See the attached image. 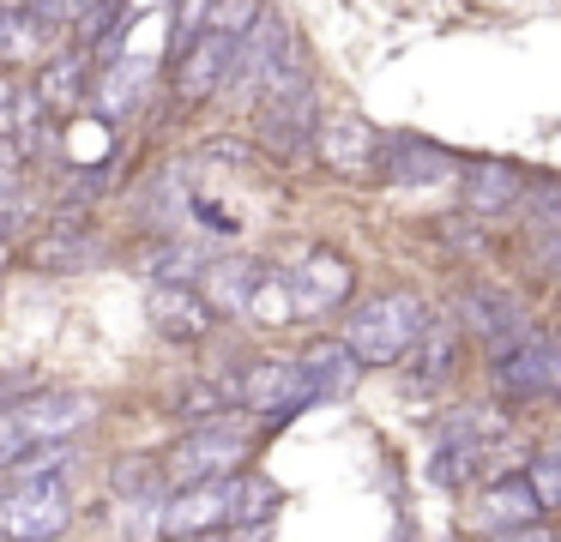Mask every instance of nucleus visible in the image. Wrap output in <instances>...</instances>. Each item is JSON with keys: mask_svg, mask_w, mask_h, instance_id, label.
Listing matches in <instances>:
<instances>
[{"mask_svg": "<svg viewBox=\"0 0 561 542\" xmlns=\"http://www.w3.org/2000/svg\"><path fill=\"white\" fill-rule=\"evenodd\" d=\"M428 332V308L411 289H387V296H368L363 308L344 320V349L356 356V368H392V361L411 356V344Z\"/></svg>", "mask_w": 561, "mask_h": 542, "instance_id": "1", "label": "nucleus"}, {"mask_svg": "<svg viewBox=\"0 0 561 542\" xmlns=\"http://www.w3.org/2000/svg\"><path fill=\"white\" fill-rule=\"evenodd\" d=\"M254 132H260V145H266V151H278V157H296L320 132V96H314V79H308L302 60L278 67L266 84H260Z\"/></svg>", "mask_w": 561, "mask_h": 542, "instance_id": "2", "label": "nucleus"}, {"mask_svg": "<svg viewBox=\"0 0 561 542\" xmlns=\"http://www.w3.org/2000/svg\"><path fill=\"white\" fill-rule=\"evenodd\" d=\"M248 452H254V434H248V422L236 416H218L206 422V428H194L187 440L170 446V458H163V488H206V482H224L236 476V464H248Z\"/></svg>", "mask_w": 561, "mask_h": 542, "instance_id": "3", "label": "nucleus"}, {"mask_svg": "<svg viewBox=\"0 0 561 542\" xmlns=\"http://www.w3.org/2000/svg\"><path fill=\"white\" fill-rule=\"evenodd\" d=\"M73 518L67 482H0V537L7 542H55Z\"/></svg>", "mask_w": 561, "mask_h": 542, "instance_id": "4", "label": "nucleus"}, {"mask_svg": "<svg viewBox=\"0 0 561 542\" xmlns=\"http://www.w3.org/2000/svg\"><path fill=\"white\" fill-rule=\"evenodd\" d=\"M278 284H284V301H290V313H302V320H320V313H332V308H344V301H351L356 272H351V260H344V253L314 247V253H302V260H296V272H284Z\"/></svg>", "mask_w": 561, "mask_h": 542, "instance_id": "5", "label": "nucleus"}, {"mask_svg": "<svg viewBox=\"0 0 561 542\" xmlns=\"http://www.w3.org/2000/svg\"><path fill=\"white\" fill-rule=\"evenodd\" d=\"M495 385L513 397V404H525V397H549L561 385V356H556V337L549 332H525L513 349H501L495 356Z\"/></svg>", "mask_w": 561, "mask_h": 542, "instance_id": "6", "label": "nucleus"}, {"mask_svg": "<svg viewBox=\"0 0 561 542\" xmlns=\"http://www.w3.org/2000/svg\"><path fill=\"white\" fill-rule=\"evenodd\" d=\"M230 397L242 410H254V416H266L272 428H278V422H290L296 410L314 404V397L302 392L296 361H254V368H242V380H230Z\"/></svg>", "mask_w": 561, "mask_h": 542, "instance_id": "7", "label": "nucleus"}, {"mask_svg": "<svg viewBox=\"0 0 561 542\" xmlns=\"http://www.w3.org/2000/svg\"><path fill=\"white\" fill-rule=\"evenodd\" d=\"M320 139V163L344 181H380V139L387 132L363 115H332L327 127L314 132Z\"/></svg>", "mask_w": 561, "mask_h": 542, "instance_id": "8", "label": "nucleus"}, {"mask_svg": "<svg viewBox=\"0 0 561 542\" xmlns=\"http://www.w3.org/2000/svg\"><path fill=\"white\" fill-rule=\"evenodd\" d=\"M91 410L98 404H91L85 392H31L25 404H13L7 416H13V428L25 446H61L91 422Z\"/></svg>", "mask_w": 561, "mask_h": 542, "instance_id": "9", "label": "nucleus"}, {"mask_svg": "<svg viewBox=\"0 0 561 542\" xmlns=\"http://www.w3.org/2000/svg\"><path fill=\"white\" fill-rule=\"evenodd\" d=\"M459 320L471 325V332L483 337L495 356H501V349H513L525 332H531V320H525L519 301H513L507 289H489V284H471V289L459 296Z\"/></svg>", "mask_w": 561, "mask_h": 542, "instance_id": "10", "label": "nucleus"}, {"mask_svg": "<svg viewBox=\"0 0 561 542\" xmlns=\"http://www.w3.org/2000/svg\"><path fill=\"white\" fill-rule=\"evenodd\" d=\"M489 422H483V410H459V416H447L440 422V446H435V470H428V476L435 482H465L477 470V458L489 452Z\"/></svg>", "mask_w": 561, "mask_h": 542, "instance_id": "11", "label": "nucleus"}, {"mask_svg": "<svg viewBox=\"0 0 561 542\" xmlns=\"http://www.w3.org/2000/svg\"><path fill=\"white\" fill-rule=\"evenodd\" d=\"M447 175H459V157L440 151V145L411 139V132H387L380 139V181L416 187V181H447Z\"/></svg>", "mask_w": 561, "mask_h": 542, "instance_id": "12", "label": "nucleus"}, {"mask_svg": "<svg viewBox=\"0 0 561 542\" xmlns=\"http://www.w3.org/2000/svg\"><path fill=\"white\" fill-rule=\"evenodd\" d=\"M158 530H163V537H175V542H187V537H218V530H224V482L163 494Z\"/></svg>", "mask_w": 561, "mask_h": 542, "instance_id": "13", "label": "nucleus"}, {"mask_svg": "<svg viewBox=\"0 0 561 542\" xmlns=\"http://www.w3.org/2000/svg\"><path fill=\"white\" fill-rule=\"evenodd\" d=\"M146 91H151V60H110V72H103V79H91L85 103L98 108L110 127H122L127 115H139Z\"/></svg>", "mask_w": 561, "mask_h": 542, "instance_id": "14", "label": "nucleus"}, {"mask_svg": "<svg viewBox=\"0 0 561 542\" xmlns=\"http://www.w3.org/2000/svg\"><path fill=\"white\" fill-rule=\"evenodd\" d=\"M151 325L175 344H199L211 332V308L199 301V289H182V284H151Z\"/></svg>", "mask_w": 561, "mask_h": 542, "instance_id": "15", "label": "nucleus"}, {"mask_svg": "<svg viewBox=\"0 0 561 542\" xmlns=\"http://www.w3.org/2000/svg\"><path fill=\"white\" fill-rule=\"evenodd\" d=\"M230 48H236V36H211L206 31L187 55H175V96H182V103H206V96L224 84Z\"/></svg>", "mask_w": 561, "mask_h": 542, "instance_id": "16", "label": "nucleus"}, {"mask_svg": "<svg viewBox=\"0 0 561 542\" xmlns=\"http://www.w3.org/2000/svg\"><path fill=\"white\" fill-rule=\"evenodd\" d=\"M85 91H91V60L79 55H55L49 67H43V79L31 84V96H37L43 115H79L85 108Z\"/></svg>", "mask_w": 561, "mask_h": 542, "instance_id": "17", "label": "nucleus"}, {"mask_svg": "<svg viewBox=\"0 0 561 542\" xmlns=\"http://www.w3.org/2000/svg\"><path fill=\"white\" fill-rule=\"evenodd\" d=\"M459 181H465V205L477 217H501L525 199V175L513 163H465Z\"/></svg>", "mask_w": 561, "mask_h": 542, "instance_id": "18", "label": "nucleus"}, {"mask_svg": "<svg viewBox=\"0 0 561 542\" xmlns=\"http://www.w3.org/2000/svg\"><path fill=\"white\" fill-rule=\"evenodd\" d=\"M296 373H302V392L314 397V404H320V397H351V392H356V380H363L356 356H351L344 344H332V337L308 349V356L296 361Z\"/></svg>", "mask_w": 561, "mask_h": 542, "instance_id": "19", "label": "nucleus"}, {"mask_svg": "<svg viewBox=\"0 0 561 542\" xmlns=\"http://www.w3.org/2000/svg\"><path fill=\"white\" fill-rule=\"evenodd\" d=\"M453 368H459V325L428 320V332L411 344V385H416V392H428V385L453 380Z\"/></svg>", "mask_w": 561, "mask_h": 542, "instance_id": "20", "label": "nucleus"}, {"mask_svg": "<svg viewBox=\"0 0 561 542\" xmlns=\"http://www.w3.org/2000/svg\"><path fill=\"white\" fill-rule=\"evenodd\" d=\"M272 512H278V482L272 476H254V470L224 476V524L248 530V524H266Z\"/></svg>", "mask_w": 561, "mask_h": 542, "instance_id": "21", "label": "nucleus"}, {"mask_svg": "<svg viewBox=\"0 0 561 542\" xmlns=\"http://www.w3.org/2000/svg\"><path fill=\"white\" fill-rule=\"evenodd\" d=\"M471 524H483V530H495V537H501V530H525V524H543V518H537V506H531V494H525L519 476H501L495 488H483Z\"/></svg>", "mask_w": 561, "mask_h": 542, "instance_id": "22", "label": "nucleus"}, {"mask_svg": "<svg viewBox=\"0 0 561 542\" xmlns=\"http://www.w3.org/2000/svg\"><path fill=\"white\" fill-rule=\"evenodd\" d=\"M254 277H260V265L254 260H211L206 265V308L211 313H242V301H248V289H254Z\"/></svg>", "mask_w": 561, "mask_h": 542, "instance_id": "23", "label": "nucleus"}, {"mask_svg": "<svg viewBox=\"0 0 561 542\" xmlns=\"http://www.w3.org/2000/svg\"><path fill=\"white\" fill-rule=\"evenodd\" d=\"M103 260V247L91 235H37L31 241V265L37 272H85V265H98Z\"/></svg>", "mask_w": 561, "mask_h": 542, "instance_id": "24", "label": "nucleus"}, {"mask_svg": "<svg viewBox=\"0 0 561 542\" xmlns=\"http://www.w3.org/2000/svg\"><path fill=\"white\" fill-rule=\"evenodd\" d=\"M49 43V24L37 7H0V60H31Z\"/></svg>", "mask_w": 561, "mask_h": 542, "instance_id": "25", "label": "nucleus"}, {"mask_svg": "<svg viewBox=\"0 0 561 542\" xmlns=\"http://www.w3.org/2000/svg\"><path fill=\"white\" fill-rule=\"evenodd\" d=\"M242 320H254V325H284L290 320V301H284V284L260 265V277H254V289H248V301H242Z\"/></svg>", "mask_w": 561, "mask_h": 542, "instance_id": "26", "label": "nucleus"}, {"mask_svg": "<svg viewBox=\"0 0 561 542\" xmlns=\"http://www.w3.org/2000/svg\"><path fill=\"white\" fill-rule=\"evenodd\" d=\"M110 482H115V494H127V506H139V500H163V470L151 464V458H122Z\"/></svg>", "mask_w": 561, "mask_h": 542, "instance_id": "27", "label": "nucleus"}, {"mask_svg": "<svg viewBox=\"0 0 561 542\" xmlns=\"http://www.w3.org/2000/svg\"><path fill=\"white\" fill-rule=\"evenodd\" d=\"M531 482H525V494H531V506H537V518H549L561 506V458L556 452H531Z\"/></svg>", "mask_w": 561, "mask_h": 542, "instance_id": "28", "label": "nucleus"}, {"mask_svg": "<svg viewBox=\"0 0 561 542\" xmlns=\"http://www.w3.org/2000/svg\"><path fill=\"white\" fill-rule=\"evenodd\" d=\"M230 385H187L182 397H175V416H187V422H199V428H206V422H218V416H230Z\"/></svg>", "mask_w": 561, "mask_h": 542, "instance_id": "29", "label": "nucleus"}, {"mask_svg": "<svg viewBox=\"0 0 561 542\" xmlns=\"http://www.w3.org/2000/svg\"><path fill=\"white\" fill-rule=\"evenodd\" d=\"M194 272H206V260H199L194 247H158L151 253V277H158V284H182L187 289Z\"/></svg>", "mask_w": 561, "mask_h": 542, "instance_id": "30", "label": "nucleus"}, {"mask_svg": "<svg viewBox=\"0 0 561 542\" xmlns=\"http://www.w3.org/2000/svg\"><path fill=\"white\" fill-rule=\"evenodd\" d=\"M31 217H37V199H31L25 187H7V193H0V241L19 235V229H25Z\"/></svg>", "mask_w": 561, "mask_h": 542, "instance_id": "31", "label": "nucleus"}, {"mask_svg": "<svg viewBox=\"0 0 561 542\" xmlns=\"http://www.w3.org/2000/svg\"><path fill=\"white\" fill-rule=\"evenodd\" d=\"M199 36H206V7H175V19H170V55H187Z\"/></svg>", "mask_w": 561, "mask_h": 542, "instance_id": "32", "label": "nucleus"}, {"mask_svg": "<svg viewBox=\"0 0 561 542\" xmlns=\"http://www.w3.org/2000/svg\"><path fill=\"white\" fill-rule=\"evenodd\" d=\"M194 217L211 229V235H236V217H230V211H218V205H206V199H194Z\"/></svg>", "mask_w": 561, "mask_h": 542, "instance_id": "33", "label": "nucleus"}, {"mask_svg": "<svg viewBox=\"0 0 561 542\" xmlns=\"http://www.w3.org/2000/svg\"><path fill=\"white\" fill-rule=\"evenodd\" d=\"M206 157H224V163H254V151H248L242 139H211Z\"/></svg>", "mask_w": 561, "mask_h": 542, "instance_id": "34", "label": "nucleus"}, {"mask_svg": "<svg viewBox=\"0 0 561 542\" xmlns=\"http://www.w3.org/2000/svg\"><path fill=\"white\" fill-rule=\"evenodd\" d=\"M7 187H19V151H13V139H0V193Z\"/></svg>", "mask_w": 561, "mask_h": 542, "instance_id": "35", "label": "nucleus"}, {"mask_svg": "<svg viewBox=\"0 0 561 542\" xmlns=\"http://www.w3.org/2000/svg\"><path fill=\"white\" fill-rule=\"evenodd\" d=\"M489 542H549V524H525V530H501Z\"/></svg>", "mask_w": 561, "mask_h": 542, "instance_id": "36", "label": "nucleus"}, {"mask_svg": "<svg viewBox=\"0 0 561 542\" xmlns=\"http://www.w3.org/2000/svg\"><path fill=\"white\" fill-rule=\"evenodd\" d=\"M7 260H13V247H7V241H0V272H7Z\"/></svg>", "mask_w": 561, "mask_h": 542, "instance_id": "37", "label": "nucleus"}, {"mask_svg": "<svg viewBox=\"0 0 561 542\" xmlns=\"http://www.w3.org/2000/svg\"><path fill=\"white\" fill-rule=\"evenodd\" d=\"M187 542H224V537H187Z\"/></svg>", "mask_w": 561, "mask_h": 542, "instance_id": "38", "label": "nucleus"}]
</instances>
